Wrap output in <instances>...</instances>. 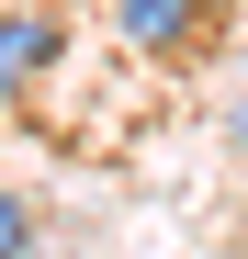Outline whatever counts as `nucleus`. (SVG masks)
Here are the masks:
<instances>
[{
	"instance_id": "obj_1",
	"label": "nucleus",
	"mask_w": 248,
	"mask_h": 259,
	"mask_svg": "<svg viewBox=\"0 0 248 259\" xmlns=\"http://www.w3.org/2000/svg\"><path fill=\"white\" fill-rule=\"evenodd\" d=\"M102 12H113V34L136 57H170V46H192V34L215 23V0H102Z\"/></svg>"
},
{
	"instance_id": "obj_4",
	"label": "nucleus",
	"mask_w": 248,
	"mask_h": 259,
	"mask_svg": "<svg viewBox=\"0 0 248 259\" xmlns=\"http://www.w3.org/2000/svg\"><path fill=\"white\" fill-rule=\"evenodd\" d=\"M237 147H248V124H237Z\"/></svg>"
},
{
	"instance_id": "obj_3",
	"label": "nucleus",
	"mask_w": 248,
	"mask_h": 259,
	"mask_svg": "<svg viewBox=\"0 0 248 259\" xmlns=\"http://www.w3.org/2000/svg\"><path fill=\"white\" fill-rule=\"evenodd\" d=\"M0 259H34V214H23L12 192H0Z\"/></svg>"
},
{
	"instance_id": "obj_2",
	"label": "nucleus",
	"mask_w": 248,
	"mask_h": 259,
	"mask_svg": "<svg viewBox=\"0 0 248 259\" xmlns=\"http://www.w3.org/2000/svg\"><path fill=\"white\" fill-rule=\"evenodd\" d=\"M46 68H57V12H34V0L0 12V102H23Z\"/></svg>"
}]
</instances>
